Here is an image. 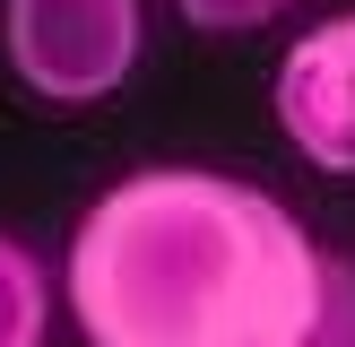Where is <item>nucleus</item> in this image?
<instances>
[{"label": "nucleus", "instance_id": "obj_1", "mask_svg": "<svg viewBox=\"0 0 355 347\" xmlns=\"http://www.w3.org/2000/svg\"><path fill=\"white\" fill-rule=\"evenodd\" d=\"M61 287L87 347H355V260L217 165H139L96 191Z\"/></svg>", "mask_w": 355, "mask_h": 347}, {"label": "nucleus", "instance_id": "obj_2", "mask_svg": "<svg viewBox=\"0 0 355 347\" xmlns=\"http://www.w3.org/2000/svg\"><path fill=\"white\" fill-rule=\"evenodd\" d=\"M0 52L35 104L87 113L130 87L148 52V9L139 0H0Z\"/></svg>", "mask_w": 355, "mask_h": 347}, {"label": "nucleus", "instance_id": "obj_3", "mask_svg": "<svg viewBox=\"0 0 355 347\" xmlns=\"http://www.w3.org/2000/svg\"><path fill=\"white\" fill-rule=\"evenodd\" d=\"M277 130L321 174H355V9L295 35L277 61Z\"/></svg>", "mask_w": 355, "mask_h": 347}, {"label": "nucleus", "instance_id": "obj_4", "mask_svg": "<svg viewBox=\"0 0 355 347\" xmlns=\"http://www.w3.org/2000/svg\"><path fill=\"white\" fill-rule=\"evenodd\" d=\"M44 339H52V269L35 260V243L0 226V347H44Z\"/></svg>", "mask_w": 355, "mask_h": 347}, {"label": "nucleus", "instance_id": "obj_5", "mask_svg": "<svg viewBox=\"0 0 355 347\" xmlns=\"http://www.w3.org/2000/svg\"><path fill=\"white\" fill-rule=\"evenodd\" d=\"M173 9H182L191 26H208V35H243V26H269V17L295 9V0H173Z\"/></svg>", "mask_w": 355, "mask_h": 347}]
</instances>
